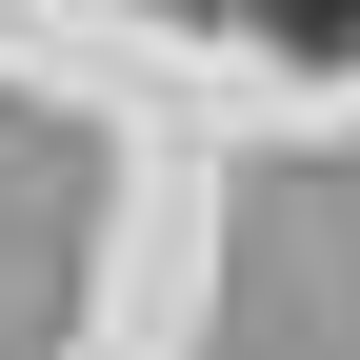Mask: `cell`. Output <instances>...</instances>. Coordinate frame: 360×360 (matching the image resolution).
I'll return each mask as SVG.
<instances>
[{"instance_id":"1","label":"cell","mask_w":360,"mask_h":360,"mask_svg":"<svg viewBox=\"0 0 360 360\" xmlns=\"http://www.w3.org/2000/svg\"><path fill=\"white\" fill-rule=\"evenodd\" d=\"M260 40H300V60H340V40H360V0H260Z\"/></svg>"}]
</instances>
